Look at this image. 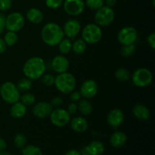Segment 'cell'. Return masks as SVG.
<instances>
[{"label":"cell","mask_w":155,"mask_h":155,"mask_svg":"<svg viewBox=\"0 0 155 155\" xmlns=\"http://www.w3.org/2000/svg\"><path fill=\"white\" fill-rule=\"evenodd\" d=\"M63 29L56 23L49 22L43 26L41 31L42 41L49 46H55L64 39Z\"/></svg>","instance_id":"1"},{"label":"cell","mask_w":155,"mask_h":155,"mask_svg":"<svg viewBox=\"0 0 155 155\" xmlns=\"http://www.w3.org/2000/svg\"><path fill=\"white\" fill-rule=\"evenodd\" d=\"M46 65L45 61L40 57H32L24 63L23 72L27 78L31 80H36L45 74Z\"/></svg>","instance_id":"2"},{"label":"cell","mask_w":155,"mask_h":155,"mask_svg":"<svg viewBox=\"0 0 155 155\" xmlns=\"http://www.w3.org/2000/svg\"><path fill=\"white\" fill-rule=\"evenodd\" d=\"M54 84L59 92L68 95L76 89L77 80L73 74L65 72L58 74V75L55 77Z\"/></svg>","instance_id":"3"},{"label":"cell","mask_w":155,"mask_h":155,"mask_svg":"<svg viewBox=\"0 0 155 155\" xmlns=\"http://www.w3.org/2000/svg\"><path fill=\"white\" fill-rule=\"evenodd\" d=\"M0 95L2 98L8 104H14L20 101L21 92L12 82H5L0 89Z\"/></svg>","instance_id":"4"},{"label":"cell","mask_w":155,"mask_h":155,"mask_svg":"<svg viewBox=\"0 0 155 155\" xmlns=\"http://www.w3.org/2000/svg\"><path fill=\"white\" fill-rule=\"evenodd\" d=\"M83 39L89 44H96L102 37L101 27L96 24H89L83 27L82 30Z\"/></svg>","instance_id":"5"},{"label":"cell","mask_w":155,"mask_h":155,"mask_svg":"<svg viewBox=\"0 0 155 155\" xmlns=\"http://www.w3.org/2000/svg\"><path fill=\"white\" fill-rule=\"evenodd\" d=\"M115 13L113 8L103 5L96 10L94 20L95 24L99 27H107L113 23Z\"/></svg>","instance_id":"6"},{"label":"cell","mask_w":155,"mask_h":155,"mask_svg":"<svg viewBox=\"0 0 155 155\" xmlns=\"http://www.w3.org/2000/svg\"><path fill=\"white\" fill-rule=\"evenodd\" d=\"M132 80L135 86L138 87H146L152 83L153 74L147 68H139L133 73Z\"/></svg>","instance_id":"7"},{"label":"cell","mask_w":155,"mask_h":155,"mask_svg":"<svg viewBox=\"0 0 155 155\" xmlns=\"http://www.w3.org/2000/svg\"><path fill=\"white\" fill-rule=\"evenodd\" d=\"M25 19L20 12H12L5 17V29L8 31H20L24 27Z\"/></svg>","instance_id":"8"},{"label":"cell","mask_w":155,"mask_h":155,"mask_svg":"<svg viewBox=\"0 0 155 155\" xmlns=\"http://www.w3.org/2000/svg\"><path fill=\"white\" fill-rule=\"evenodd\" d=\"M49 117L51 124L58 127H65L71 121V114L68 110L60 107L52 110Z\"/></svg>","instance_id":"9"},{"label":"cell","mask_w":155,"mask_h":155,"mask_svg":"<svg viewBox=\"0 0 155 155\" xmlns=\"http://www.w3.org/2000/svg\"><path fill=\"white\" fill-rule=\"evenodd\" d=\"M137 30L133 27H125L121 29L117 35V39L123 45L135 44L137 40Z\"/></svg>","instance_id":"10"},{"label":"cell","mask_w":155,"mask_h":155,"mask_svg":"<svg viewBox=\"0 0 155 155\" xmlns=\"http://www.w3.org/2000/svg\"><path fill=\"white\" fill-rule=\"evenodd\" d=\"M64 12L71 16L81 15L85 9L83 0H65L63 3Z\"/></svg>","instance_id":"11"},{"label":"cell","mask_w":155,"mask_h":155,"mask_svg":"<svg viewBox=\"0 0 155 155\" xmlns=\"http://www.w3.org/2000/svg\"><path fill=\"white\" fill-rule=\"evenodd\" d=\"M62 29L67 37L74 39L81 30V24L77 19H70L66 21Z\"/></svg>","instance_id":"12"},{"label":"cell","mask_w":155,"mask_h":155,"mask_svg":"<svg viewBox=\"0 0 155 155\" xmlns=\"http://www.w3.org/2000/svg\"><path fill=\"white\" fill-rule=\"evenodd\" d=\"M98 85L96 82L93 80H87L83 82L80 87V93L81 96L86 98H91L95 96L98 92Z\"/></svg>","instance_id":"13"},{"label":"cell","mask_w":155,"mask_h":155,"mask_svg":"<svg viewBox=\"0 0 155 155\" xmlns=\"http://www.w3.org/2000/svg\"><path fill=\"white\" fill-rule=\"evenodd\" d=\"M51 104L45 101H41L35 104L33 107V114L35 117L40 119L50 116L53 110Z\"/></svg>","instance_id":"14"},{"label":"cell","mask_w":155,"mask_h":155,"mask_svg":"<svg viewBox=\"0 0 155 155\" xmlns=\"http://www.w3.org/2000/svg\"><path fill=\"white\" fill-rule=\"evenodd\" d=\"M70 66V62L68 59L64 54L57 55L52 59L51 67L54 72L58 74H62L68 71Z\"/></svg>","instance_id":"15"},{"label":"cell","mask_w":155,"mask_h":155,"mask_svg":"<svg viewBox=\"0 0 155 155\" xmlns=\"http://www.w3.org/2000/svg\"><path fill=\"white\" fill-rule=\"evenodd\" d=\"M107 124L113 128L117 129L124 121V114L120 109L115 108L110 110L107 116Z\"/></svg>","instance_id":"16"},{"label":"cell","mask_w":155,"mask_h":155,"mask_svg":"<svg viewBox=\"0 0 155 155\" xmlns=\"http://www.w3.org/2000/svg\"><path fill=\"white\" fill-rule=\"evenodd\" d=\"M70 122L72 130L77 133H84L89 127L88 121L83 117H76Z\"/></svg>","instance_id":"17"},{"label":"cell","mask_w":155,"mask_h":155,"mask_svg":"<svg viewBox=\"0 0 155 155\" xmlns=\"http://www.w3.org/2000/svg\"><path fill=\"white\" fill-rule=\"evenodd\" d=\"M133 111L134 116L140 120H148L151 116V112H150L149 109L144 104H139L135 105Z\"/></svg>","instance_id":"18"},{"label":"cell","mask_w":155,"mask_h":155,"mask_svg":"<svg viewBox=\"0 0 155 155\" xmlns=\"http://www.w3.org/2000/svg\"><path fill=\"white\" fill-rule=\"evenodd\" d=\"M27 20L32 24H39L43 21L44 15L42 12L39 9L36 8H32L27 11L26 14Z\"/></svg>","instance_id":"19"},{"label":"cell","mask_w":155,"mask_h":155,"mask_svg":"<svg viewBox=\"0 0 155 155\" xmlns=\"http://www.w3.org/2000/svg\"><path fill=\"white\" fill-rule=\"evenodd\" d=\"M127 135L121 131H117L110 138V144L114 148H120L127 142Z\"/></svg>","instance_id":"20"},{"label":"cell","mask_w":155,"mask_h":155,"mask_svg":"<svg viewBox=\"0 0 155 155\" xmlns=\"http://www.w3.org/2000/svg\"><path fill=\"white\" fill-rule=\"evenodd\" d=\"M12 107H11L10 114L12 117L14 118H21L25 116L27 113V106L23 104L21 101H18L12 104Z\"/></svg>","instance_id":"21"},{"label":"cell","mask_w":155,"mask_h":155,"mask_svg":"<svg viewBox=\"0 0 155 155\" xmlns=\"http://www.w3.org/2000/svg\"><path fill=\"white\" fill-rule=\"evenodd\" d=\"M90 155H101L104 151V145L100 141H93L86 145Z\"/></svg>","instance_id":"22"},{"label":"cell","mask_w":155,"mask_h":155,"mask_svg":"<svg viewBox=\"0 0 155 155\" xmlns=\"http://www.w3.org/2000/svg\"><path fill=\"white\" fill-rule=\"evenodd\" d=\"M77 107H78V110L80 114L84 116L91 114L92 112V104L86 99H80L79 101V104L77 105Z\"/></svg>","instance_id":"23"},{"label":"cell","mask_w":155,"mask_h":155,"mask_svg":"<svg viewBox=\"0 0 155 155\" xmlns=\"http://www.w3.org/2000/svg\"><path fill=\"white\" fill-rule=\"evenodd\" d=\"M86 49V42L83 39H77L72 43V50L76 54H82Z\"/></svg>","instance_id":"24"},{"label":"cell","mask_w":155,"mask_h":155,"mask_svg":"<svg viewBox=\"0 0 155 155\" xmlns=\"http://www.w3.org/2000/svg\"><path fill=\"white\" fill-rule=\"evenodd\" d=\"M59 51L62 54H67L72 50V42L70 39H64V38L58 43Z\"/></svg>","instance_id":"25"},{"label":"cell","mask_w":155,"mask_h":155,"mask_svg":"<svg viewBox=\"0 0 155 155\" xmlns=\"http://www.w3.org/2000/svg\"><path fill=\"white\" fill-rule=\"evenodd\" d=\"M33 83H32V80L28 78H22L18 81V84H17V87H18V90L20 92H26L28 90L31 89Z\"/></svg>","instance_id":"26"},{"label":"cell","mask_w":155,"mask_h":155,"mask_svg":"<svg viewBox=\"0 0 155 155\" xmlns=\"http://www.w3.org/2000/svg\"><path fill=\"white\" fill-rule=\"evenodd\" d=\"M4 41L7 46H12L15 45L18 40V35L15 32L8 31L4 36Z\"/></svg>","instance_id":"27"},{"label":"cell","mask_w":155,"mask_h":155,"mask_svg":"<svg viewBox=\"0 0 155 155\" xmlns=\"http://www.w3.org/2000/svg\"><path fill=\"white\" fill-rule=\"evenodd\" d=\"M22 155H42V152L39 147L30 145L23 148Z\"/></svg>","instance_id":"28"},{"label":"cell","mask_w":155,"mask_h":155,"mask_svg":"<svg viewBox=\"0 0 155 155\" xmlns=\"http://www.w3.org/2000/svg\"><path fill=\"white\" fill-rule=\"evenodd\" d=\"M115 77L117 80L120 81H127L130 79L131 75H130V71L125 68H119L115 72Z\"/></svg>","instance_id":"29"},{"label":"cell","mask_w":155,"mask_h":155,"mask_svg":"<svg viewBox=\"0 0 155 155\" xmlns=\"http://www.w3.org/2000/svg\"><path fill=\"white\" fill-rule=\"evenodd\" d=\"M20 101L23 104H25L26 106H31L33 105L36 102V97L33 94L27 92V93H24V95H21V98H20Z\"/></svg>","instance_id":"30"},{"label":"cell","mask_w":155,"mask_h":155,"mask_svg":"<svg viewBox=\"0 0 155 155\" xmlns=\"http://www.w3.org/2000/svg\"><path fill=\"white\" fill-rule=\"evenodd\" d=\"M85 5L91 10L96 11L104 5V0H86Z\"/></svg>","instance_id":"31"},{"label":"cell","mask_w":155,"mask_h":155,"mask_svg":"<svg viewBox=\"0 0 155 155\" xmlns=\"http://www.w3.org/2000/svg\"><path fill=\"white\" fill-rule=\"evenodd\" d=\"M14 143H15V146L18 148H23L26 145L27 143V139H26L25 136L22 133H18L15 136L14 139Z\"/></svg>","instance_id":"32"},{"label":"cell","mask_w":155,"mask_h":155,"mask_svg":"<svg viewBox=\"0 0 155 155\" xmlns=\"http://www.w3.org/2000/svg\"><path fill=\"white\" fill-rule=\"evenodd\" d=\"M136 51V45L131 44V45H123V48H121V54L125 57H130L133 55Z\"/></svg>","instance_id":"33"},{"label":"cell","mask_w":155,"mask_h":155,"mask_svg":"<svg viewBox=\"0 0 155 155\" xmlns=\"http://www.w3.org/2000/svg\"><path fill=\"white\" fill-rule=\"evenodd\" d=\"M54 79L55 77L52 75V74H43L42 76V82L45 86H52L54 83Z\"/></svg>","instance_id":"34"},{"label":"cell","mask_w":155,"mask_h":155,"mask_svg":"<svg viewBox=\"0 0 155 155\" xmlns=\"http://www.w3.org/2000/svg\"><path fill=\"white\" fill-rule=\"evenodd\" d=\"M64 2V0H45V5L51 9L58 8Z\"/></svg>","instance_id":"35"},{"label":"cell","mask_w":155,"mask_h":155,"mask_svg":"<svg viewBox=\"0 0 155 155\" xmlns=\"http://www.w3.org/2000/svg\"><path fill=\"white\" fill-rule=\"evenodd\" d=\"M12 0H0V11L4 12L7 11L12 7Z\"/></svg>","instance_id":"36"},{"label":"cell","mask_w":155,"mask_h":155,"mask_svg":"<svg viewBox=\"0 0 155 155\" xmlns=\"http://www.w3.org/2000/svg\"><path fill=\"white\" fill-rule=\"evenodd\" d=\"M51 107H55V108H58V107H60L63 104V99L61 98L60 96H57L53 98L51 100Z\"/></svg>","instance_id":"37"},{"label":"cell","mask_w":155,"mask_h":155,"mask_svg":"<svg viewBox=\"0 0 155 155\" xmlns=\"http://www.w3.org/2000/svg\"><path fill=\"white\" fill-rule=\"evenodd\" d=\"M70 94H71L70 98H71V100L73 101V102H77V101H79L82 97L81 94L80 93V92H77V91L74 90Z\"/></svg>","instance_id":"38"},{"label":"cell","mask_w":155,"mask_h":155,"mask_svg":"<svg viewBox=\"0 0 155 155\" xmlns=\"http://www.w3.org/2000/svg\"><path fill=\"white\" fill-rule=\"evenodd\" d=\"M5 30V16L0 12V35Z\"/></svg>","instance_id":"39"},{"label":"cell","mask_w":155,"mask_h":155,"mask_svg":"<svg viewBox=\"0 0 155 155\" xmlns=\"http://www.w3.org/2000/svg\"><path fill=\"white\" fill-rule=\"evenodd\" d=\"M78 110V107H77V104H76L75 102H72L68 105V112L70 114H74Z\"/></svg>","instance_id":"40"},{"label":"cell","mask_w":155,"mask_h":155,"mask_svg":"<svg viewBox=\"0 0 155 155\" xmlns=\"http://www.w3.org/2000/svg\"><path fill=\"white\" fill-rule=\"evenodd\" d=\"M147 41H148V45H149V46L151 47V48L154 49L155 48V33H151V34L148 36V39H147Z\"/></svg>","instance_id":"41"},{"label":"cell","mask_w":155,"mask_h":155,"mask_svg":"<svg viewBox=\"0 0 155 155\" xmlns=\"http://www.w3.org/2000/svg\"><path fill=\"white\" fill-rule=\"evenodd\" d=\"M7 48V45L5 42L4 39L0 37V54H2L6 51Z\"/></svg>","instance_id":"42"},{"label":"cell","mask_w":155,"mask_h":155,"mask_svg":"<svg viewBox=\"0 0 155 155\" xmlns=\"http://www.w3.org/2000/svg\"><path fill=\"white\" fill-rule=\"evenodd\" d=\"M117 0H104V3H105L106 6L107 7L112 8L117 4Z\"/></svg>","instance_id":"43"},{"label":"cell","mask_w":155,"mask_h":155,"mask_svg":"<svg viewBox=\"0 0 155 155\" xmlns=\"http://www.w3.org/2000/svg\"><path fill=\"white\" fill-rule=\"evenodd\" d=\"M7 147V143H6L5 140L0 138V151H3L6 149Z\"/></svg>","instance_id":"44"},{"label":"cell","mask_w":155,"mask_h":155,"mask_svg":"<svg viewBox=\"0 0 155 155\" xmlns=\"http://www.w3.org/2000/svg\"><path fill=\"white\" fill-rule=\"evenodd\" d=\"M65 155H82L81 153H80V151H77V150H70V151H68V152L65 154Z\"/></svg>","instance_id":"45"},{"label":"cell","mask_w":155,"mask_h":155,"mask_svg":"<svg viewBox=\"0 0 155 155\" xmlns=\"http://www.w3.org/2000/svg\"><path fill=\"white\" fill-rule=\"evenodd\" d=\"M80 153H81L82 155H90L89 151H88V149H87V147L86 146H85L84 148H83V149L81 150Z\"/></svg>","instance_id":"46"},{"label":"cell","mask_w":155,"mask_h":155,"mask_svg":"<svg viewBox=\"0 0 155 155\" xmlns=\"http://www.w3.org/2000/svg\"><path fill=\"white\" fill-rule=\"evenodd\" d=\"M0 155H13L8 152H6V151H0Z\"/></svg>","instance_id":"47"},{"label":"cell","mask_w":155,"mask_h":155,"mask_svg":"<svg viewBox=\"0 0 155 155\" xmlns=\"http://www.w3.org/2000/svg\"><path fill=\"white\" fill-rule=\"evenodd\" d=\"M152 3H153V6H154V0H153Z\"/></svg>","instance_id":"48"}]
</instances>
